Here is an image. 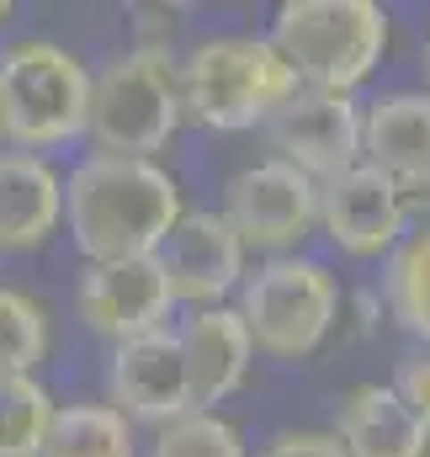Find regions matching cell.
Wrapping results in <instances>:
<instances>
[{
    "label": "cell",
    "instance_id": "1",
    "mask_svg": "<svg viewBox=\"0 0 430 457\" xmlns=\"http://www.w3.org/2000/svg\"><path fill=\"white\" fill-rule=\"evenodd\" d=\"M181 213H186L181 187L154 160H122L91 149L64 176V228L86 266L149 261Z\"/></svg>",
    "mask_w": 430,
    "mask_h": 457
},
{
    "label": "cell",
    "instance_id": "2",
    "mask_svg": "<svg viewBox=\"0 0 430 457\" xmlns=\"http://www.w3.org/2000/svg\"><path fill=\"white\" fill-rule=\"evenodd\" d=\"M176 86H181L186 122H203L213 133L266 128V117L298 96L293 64L271 48V37H250V32H218L197 43L176 64Z\"/></svg>",
    "mask_w": 430,
    "mask_h": 457
},
{
    "label": "cell",
    "instance_id": "3",
    "mask_svg": "<svg viewBox=\"0 0 430 457\" xmlns=\"http://www.w3.org/2000/svg\"><path fill=\"white\" fill-rule=\"evenodd\" d=\"M271 48L309 91H356L388 54V11L377 0H282Z\"/></svg>",
    "mask_w": 430,
    "mask_h": 457
},
{
    "label": "cell",
    "instance_id": "4",
    "mask_svg": "<svg viewBox=\"0 0 430 457\" xmlns=\"http://www.w3.org/2000/svg\"><path fill=\"white\" fill-rule=\"evenodd\" d=\"M86 122L91 70L70 48L48 37H16L0 48V138L21 154H43L86 138Z\"/></svg>",
    "mask_w": 430,
    "mask_h": 457
},
{
    "label": "cell",
    "instance_id": "5",
    "mask_svg": "<svg viewBox=\"0 0 430 457\" xmlns=\"http://www.w3.org/2000/svg\"><path fill=\"white\" fill-rule=\"evenodd\" d=\"M340 282L314 255H277L255 266L239 282V320L250 330V345L277 361H303L314 356L335 320H340Z\"/></svg>",
    "mask_w": 430,
    "mask_h": 457
},
{
    "label": "cell",
    "instance_id": "6",
    "mask_svg": "<svg viewBox=\"0 0 430 457\" xmlns=\"http://www.w3.org/2000/svg\"><path fill=\"white\" fill-rule=\"evenodd\" d=\"M181 112V86H176V59L128 48L117 54L102 75H91V122L86 138L96 154H122V160H154L176 128Z\"/></svg>",
    "mask_w": 430,
    "mask_h": 457
},
{
    "label": "cell",
    "instance_id": "7",
    "mask_svg": "<svg viewBox=\"0 0 430 457\" xmlns=\"http://www.w3.org/2000/svg\"><path fill=\"white\" fill-rule=\"evenodd\" d=\"M218 213L244 250H260L266 261L298 255V245L319 228V187L282 160H255L228 176Z\"/></svg>",
    "mask_w": 430,
    "mask_h": 457
},
{
    "label": "cell",
    "instance_id": "8",
    "mask_svg": "<svg viewBox=\"0 0 430 457\" xmlns=\"http://www.w3.org/2000/svg\"><path fill=\"white\" fill-rule=\"evenodd\" d=\"M266 144H271V160L324 187L351 165H361V102L345 91L298 86L293 102H282L266 117Z\"/></svg>",
    "mask_w": 430,
    "mask_h": 457
},
{
    "label": "cell",
    "instance_id": "9",
    "mask_svg": "<svg viewBox=\"0 0 430 457\" xmlns=\"http://www.w3.org/2000/svg\"><path fill=\"white\" fill-rule=\"evenodd\" d=\"M244 245L239 234L223 224L213 208H186L176 228L160 239V250L149 255L154 271L170 287V303H192V309H218L228 293H239L244 282Z\"/></svg>",
    "mask_w": 430,
    "mask_h": 457
},
{
    "label": "cell",
    "instance_id": "10",
    "mask_svg": "<svg viewBox=\"0 0 430 457\" xmlns=\"http://www.w3.org/2000/svg\"><path fill=\"white\" fill-rule=\"evenodd\" d=\"M409 219L415 213L404 192L372 165H351L345 176L319 187V228L340 255H356V261L393 255L399 239L409 234Z\"/></svg>",
    "mask_w": 430,
    "mask_h": 457
},
{
    "label": "cell",
    "instance_id": "11",
    "mask_svg": "<svg viewBox=\"0 0 430 457\" xmlns=\"http://www.w3.org/2000/svg\"><path fill=\"white\" fill-rule=\"evenodd\" d=\"M361 165L388 176L409 213L430 208V91H383L361 107Z\"/></svg>",
    "mask_w": 430,
    "mask_h": 457
},
{
    "label": "cell",
    "instance_id": "12",
    "mask_svg": "<svg viewBox=\"0 0 430 457\" xmlns=\"http://www.w3.org/2000/svg\"><path fill=\"white\" fill-rule=\"evenodd\" d=\"M107 404L128 426H154V431L192 410V388H186L181 351H176V330H154V336L112 345Z\"/></svg>",
    "mask_w": 430,
    "mask_h": 457
},
{
    "label": "cell",
    "instance_id": "13",
    "mask_svg": "<svg viewBox=\"0 0 430 457\" xmlns=\"http://www.w3.org/2000/svg\"><path fill=\"white\" fill-rule=\"evenodd\" d=\"M170 309L176 303H170V287L154 271V261L80 266V277H75V314L86 320V330H96L112 345L165 330Z\"/></svg>",
    "mask_w": 430,
    "mask_h": 457
},
{
    "label": "cell",
    "instance_id": "14",
    "mask_svg": "<svg viewBox=\"0 0 430 457\" xmlns=\"http://www.w3.org/2000/svg\"><path fill=\"white\" fill-rule=\"evenodd\" d=\"M176 351H181V367H186L192 410H218L228 394H239L244 378H250V361H255L250 330H244L234 303L192 309L176 325Z\"/></svg>",
    "mask_w": 430,
    "mask_h": 457
},
{
    "label": "cell",
    "instance_id": "15",
    "mask_svg": "<svg viewBox=\"0 0 430 457\" xmlns=\"http://www.w3.org/2000/svg\"><path fill=\"white\" fill-rule=\"evenodd\" d=\"M335 442L345 457H430V426L393 394V383H356L340 399Z\"/></svg>",
    "mask_w": 430,
    "mask_h": 457
},
{
    "label": "cell",
    "instance_id": "16",
    "mask_svg": "<svg viewBox=\"0 0 430 457\" xmlns=\"http://www.w3.org/2000/svg\"><path fill=\"white\" fill-rule=\"evenodd\" d=\"M64 224V176L48 154H0V250H37Z\"/></svg>",
    "mask_w": 430,
    "mask_h": 457
},
{
    "label": "cell",
    "instance_id": "17",
    "mask_svg": "<svg viewBox=\"0 0 430 457\" xmlns=\"http://www.w3.org/2000/svg\"><path fill=\"white\" fill-rule=\"evenodd\" d=\"M383 309L388 320H399V330H409L430 351V224L399 239V250L383 266Z\"/></svg>",
    "mask_w": 430,
    "mask_h": 457
},
{
    "label": "cell",
    "instance_id": "18",
    "mask_svg": "<svg viewBox=\"0 0 430 457\" xmlns=\"http://www.w3.org/2000/svg\"><path fill=\"white\" fill-rule=\"evenodd\" d=\"M37 457H138V442L112 404H59Z\"/></svg>",
    "mask_w": 430,
    "mask_h": 457
},
{
    "label": "cell",
    "instance_id": "19",
    "mask_svg": "<svg viewBox=\"0 0 430 457\" xmlns=\"http://www.w3.org/2000/svg\"><path fill=\"white\" fill-rule=\"evenodd\" d=\"M54 394L37 378H0V457H37L54 426Z\"/></svg>",
    "mask_w": 430,
    "mask_h": 457
},
{
    "label": "cell",
    "instance_id": "20",
    "mask_svg": "<svg viewBox=\"0 0 430 457\" xmlns=\"http://www.w3.org/2000/svg\"><path fill=\"white\" fill-rule=\"evenodd\" d=\"M48 314L37 298L0 287V378H32V367L48 356Z\"/></svg>",
    "mask_w": 430,
    "mask_h": 457
},
{
    "label": "cell",
    "instance_id": "21",
    "mask_svg": "<svg viewBox=\"0 0 430 457\" xmlns=\"http://www.w3.org/2000/svg\"><path fill=\"white\" fill-rule=\"evenodd\" d=\"M149 457H250L244 453V431L218 415V410H186L181 420L154 431Z\"/></svg>",
    "mask_w": 430,
    "mask_h": 457
},
{
    "label": "cell",
    "instance_id": "22",
    "mask_svg": "<svg viewBox=\"0 0 430 457\" xmlns=\"http://www.w3.org/2000/svg\"><path fill=\"white\" fill-rule=\"evenodd\" d=\"M393 394L420 415L430 426V351L420 345V351H409L404 361H399V372H393Z\"/></svg>",
    "mask_w": 430,
    "mask_h": 457
},
{
    "label": "cell",
    "instance_id": "23",
    "mask_svg": "<svg viewBox=\"0 0 430 457\" xmlns=\"http://www.w3.org/2000/svg\"><path fill=\"white\" fill-rule=\"evenodd\" d=\"M260 457H345V453H340L335 431H282V436L266 442Z\"/></svg>",
    "mask_w": 430,
    "mask_h": 457
},
{
    "label": "cell",
    "instance_id": "24",
    "mask_svg": "<svg viewBox=\"0 0 430 457\" xmlns=\"http://www.w3.org/2000/svg\"><path fill=\"white\" fill-rule=\"evenodd\" d=\"M11 16H16V5H11V0H0V27H5Z\"/></svg>",
    "mask_w": 430,
    "mask_h": 457
},
{
    "label": "cell",
    "instance_id": "25",
    "mask_svg": "<svg viewBox=\"0 0 430 457\" xmlns=\"http://www.w3.org/2000/svg\"><path fill=\"white\" fill-rule=\"evenodd\" d=\"M426 80H430V43H426ZM426 91H430V86H426Z\"/></svg>",
    "mask_w": 430,
    "mask_h": 457
}]
</instances>
